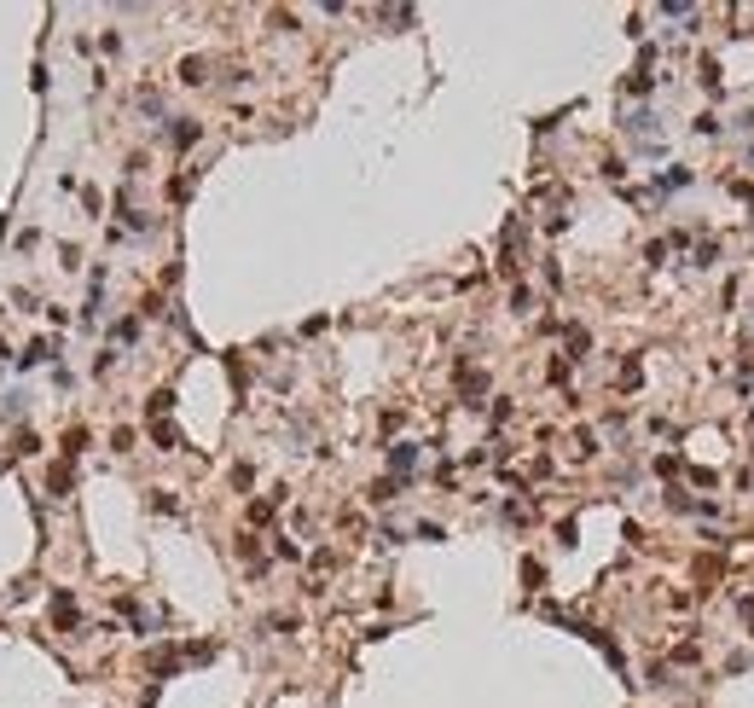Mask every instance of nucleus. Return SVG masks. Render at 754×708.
I'll list each match as a JSON object with an SVG mask.
<instances>
[{
    "instance_id": "obj_1",
    "label": "nucleus",
    "mask_w": 754,
    "mask_h": 708,
    "mask_svg": "<svg viewBox=\"0 0 754 708\" xmlns=\"http://www.w3.org/2000/svg\"><path fill=\"white\" fill-rule=\"evenodd\" d=\"M389 470L394 476H412L418 470V441H394V447H389Z\"/></svg>"
},
{
    "instance_id": "obj_11",
    "label": "nucleus",
    "mask_w": 754,
    "mask_h": 708,
    "mask_svg": "<svg viewBox=\"0 0 754 708\" xmlns=\"http://www.w3.org/2000/svg\"><path fill=\"white\" fill-rule=\"evenodd\" d=\"M737 128H748V134H754V111H743V116H737Z\"/></svg>"
},
{
    "instance_id": "obj_9",
    "label": "nucleus",
    "mask_w": 754,
    "mask_h": 708,
    "mask_svg": "<svg viewBox=\"0 0 754 708\" xmlns=\"http://www.w3.org/2000/svg\"><path fill=\"white\" fill-rule=\"evenodd\" d=\"M168 407H174V389H157V395H151V418H163Z\"/></svg>"
},
{
    "instance_id": "obj_7",
    "label": "nucleus",
    "mask_w": 754,
    "mask_h": 708,
    "mask_svg": "<svg viewBox=\"0 0 754 708\" xmlns=\"http://www.w3.org/2000/svg\"><path fill=\"white\" fill-rule=\"evenodd\" d=\"M203 76H209V64H203V59H186V64H180V81H192V87H198Z\"/></svg>"
},
{
    "instance_id": "obj_4",
    "label": "nucleus",
    "mask_w": 754,
    "mask_h": 708,
    "mask_svg": "<svg viewBox=\"0 0 754 708\" xmlns=\"http://www.w3.org/2000/svg\"><path fill=\"white\" fill-rule=\"evenodd\" d=\"M53 622H58V627H76V598H70V592L53 598Z\"/></svg>"
},
{
    "instance_id": "obj_5",
    "label": "nucleus",
    "mask_w": 754,
    "mask_h": 708,
    "mask_svg": "<svg viewBox=\"0 0 754 708\" xmlns=\"http://www.w3.org/2000/svg\"><path fill=\"white\" fill-rule=\"evenodd\" d=\"M394 494H401V476H383V482H372V500H377V505H389Z\"/></svg>"
},
{
    "instance_id": "obj_10",
    "label": "nucleus",
    "mask_w": 754,
    "mask_h": 708,
    "mask_svg": "<svg viewBox=\"0 0 754 708\" xmlns=\"http://www.w3.org/2000/svg\"><path fill=\"white\" fill-rule=\"evenodd\" d=\"M586 343H592V337H586L581 325H569V354H586Z\"/></svg>"
},
{
    "instance_id": "obj_2",
    "label": "nucleus",
    "mask_w": 754,
    "mask_h": 708,
    "mask_svg": "<svg viewBox=\"0 0 754 708\" xmlns=\"http://www.w3.org/2000/svg\"><path fill=\"white\" fill-rule=\"evenodd\" d=\"M168 140H174V146L186 151V146L198 140V122H192V116H174V128H168Z\"/></svg>"
},
{
    "instance_id": "obj_6",
    "label": "nucleus",
    "mask_w": 754,
    "mask_h": 708,
    "mask_svg": "<svg viewBox=\"0 0 754 708\" xmlns=\"http://www.w3.org/2000/svg\"><path fill=\"white\" fill-rule=\"evenodd\" d=\"M627 134H656V111H633L627 116Z\"/></svg>"
},
{
    "instance_id": "obj_3",
    "label": "nucleus",
    "mask_w": 754,
    "mask_h": 708,
    "mask_svg": "<svg viewBox=\"0 0 754 708\" xmlns=\"http://www.w3.org/2000/svg\"><path fill=\"white\" fill-rule=\"evenodd\" d=\"M679 186H691V168H661L656 174V192H679Z\"/></svg>"
},
{
    "instance_id": "obj_8",
    "label": "nucleus",
    "mask_w": 754,
    "mask_h": 708,
    "mask_svg": "<svg viewBox=\"0 0 754 708\" xmlns=\"http://www.w3.org/2000/svg\"><path fill=\"white\" fill-rule=\"evenodd\" d=\"M151 435L163 441V447H180V435H174V424H163V418H151Z\"/></svg>"
},
{
    "instance_id": "obj_12",
    "label": "nucleus",
    "mask_w": 754,
    "mask_h": 708,
    "mask_svg": "<svg viewBox=\"0 0 754 708\" xmlns=\"http://www.w3.org/2000/svg\"><path fill=\"white\" fill-rule=\"evenodd\" d=\"M748 157H754V146H748Z\"/></svg>"
}]
</instances>
